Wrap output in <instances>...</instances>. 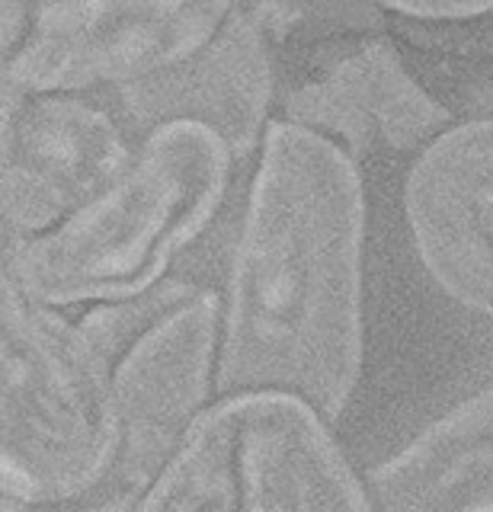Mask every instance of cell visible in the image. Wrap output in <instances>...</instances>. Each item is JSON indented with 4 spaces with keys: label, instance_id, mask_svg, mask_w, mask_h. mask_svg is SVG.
Returning a JSON list of instances; mask_svg holds the SVG:
<instances>
[{
    "label": "cell",
    "instance_id": "cell-7",
    "mask_svg": "<svg viewBox=\"0 0 493 512\" xmlns=\"http://www.w3.org/2000/svg\"><path fill=\"white\" fill-rule=\"evenodd\" d=\"M404 218L423 269L493 320V119L445 125L404 176Z\"/></svg>",
    "mask_w": 493,
    "mask_h": 512
},
{
    "label": "cell",
    "instance_id": "cell-3",
    "mask_svg": "<svg viewBox=\"0 0 493 512\" xmlns=\"http://www.w3.org/2000/svg\"><path fill=\"white\" fill-rule=\"evenodd\" d=\"M113 461L106 352L29 285L20 234L0 215V490L23 506L74 503Z\"/></svg>",
    "mask_w": 493,
    "mask_h": 512
},
{
    "label": "cell",
    "instance_id": "cell-8",
    "mask_svg": "<svg viewBox=\"0 0 493 512\" xmlns=\"http://www.w3.org/2000/svg\"><path fill=\"white\" fill-rule=\"evenodd\" d=\"M369 512H493V384L362 477Z\"/></svg>",
    "mask_w": 493,
    "mask_h": 512
},
{
    "label": "cell",
    "instance_id": "cell-4",
    "mask_svg": "<svg viewBox=\"0 0 493 512\" xmlns=\"http://www.w3.org/2000/svg\"><path fill=\"white\" fill-rule=\"evenodd\" d=\"M125 512H369L333 423L285 394L212 400Z\"/></svg>",
    "mask_w": 493,
    "mask_h": 512
},
{
    "label": "cell",
    "instance_id": "cell-2",
    "mask_svg": "<svg viewBox=\"0 0 493 512\" xmlns=\"http://www.w3.org/2000/svg\"><path fill=\"white\" fill-rule=\"evenodd\" d=\"M244 157L221 128L170 119L141 135L132 160L55 228L20 240L29 285L55 308H122L225 215Z\"/></svg>",
    "mask_w": 493,
    "mask_h": 512
},
{
    "label": "cell",
    "instance_id": "cell-5",
    "mask_svg": "<svg viewBox=\"0 0 493 512\" xmlns=\"http://www.w3.org/2000/svg\"><path fill=\"white\" fill-rule=\"evenodd\" d=\"M231 4H42L4 64L20 93L119 96L199 58Z\"/></svg>",
    "mask_w": 493,
    "mask_h": 512
},
{
    "label": "cell",
    "instance_id": "cell-1",
    "mask_svg": "<svg viewBox=\"0 0 493 512\" xmlns=\"http://www.w3.org/2000/svg\"><path fill=\"white\" fill-rule=\"evenodd\" d=\"M225 256L215 400L285 394L337 423L362 375L365 183L346 144L269 119Z\"/></svg>",
    "mask_w": 493,
    "mask_h": 512
},
{
    "label": "cell",
    "instance_id": "cell-6",
    "mask_svg": "<svg viewBox=\"0 0 493 512\" xmlns=\"http://www.w3.org/2000/svg\"><path fill=\"white\" fill-rule=\"evenodd\" d=\"M141 135L106 96L23 93L0 154V215L20 240L55 228L119 176Z\"/></svg>",
    "mask_w": 493,
    "mask_h": 512
}]
</instances>
